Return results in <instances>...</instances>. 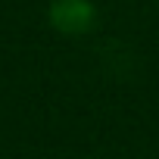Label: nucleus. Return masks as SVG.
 I'll return each mask as SVG.
<instances>
[{
    "instance_id": "1",
    "label": "nucleus",
    "mask_w": 159,
    "mask_h": 159,
    "mask_svg": "<svg viewBox=\"0 0 159 159\" xmlns=\"http://www.w3.org/2000/svg\"><path fill=\"white\" fill-rule=\"evenodd\" d=\"M50 25L66 34V38H78V34H88L97 22V7L91 0H53L50 10H47Z\"/></svg>"
}]
</instances>
